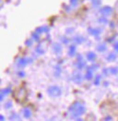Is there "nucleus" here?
Returning a JSON list of instances; mask_svg holds the SVG:
<instances>
[{
  "label": "nucleus",
  "instance_id": "2",
  "mask_svg": "<svg viewBox=\"0 0 118 121\" xmlns=\"http://www.w3.org/2000/svg\"><path fill=\"white\" fill-rule=\"evenodd\" d=\"M0 2H1V0H0Z\"/></svg>",
  "mask_w": 118,
  "mask_h": 121
},
{
  "label": "nucleus",
  "instance_id": "1",
  "mask_svg": "<svg viewBox=\"0 0 118 121\" xmlns=\"http://www.w3.org/2000/svg\"><path fill=\"white\" fill-rule=\"evenodd\" d=\"M48 92H49L50 95H53V96H58L61 93V91L58 87L56 86H54V87H51L49 90H48Z\"/></svg>",
  "mask_w": 118,
  "mask_h": 121
}]
</instances>
